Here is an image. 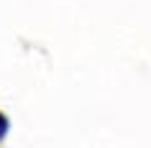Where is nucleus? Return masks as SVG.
Returning <instances> with one entry per match:
<instances>
[{
    "instance_id": "f257e3e1",
    "label": "nucleus",
    "mask_w": 151,
    "mask_h": 148,
    "mask_svg": "<svg viewBox=\"0 0 151 148\" xmlns=\"http://www.w3.org/2000/svg\"><path fill=\"white\" fill-rule=\"evenodd\" d=\"M5 133H8V117H5L3 112H0V138H3Z\"/></svg>"
}]
</instances>
